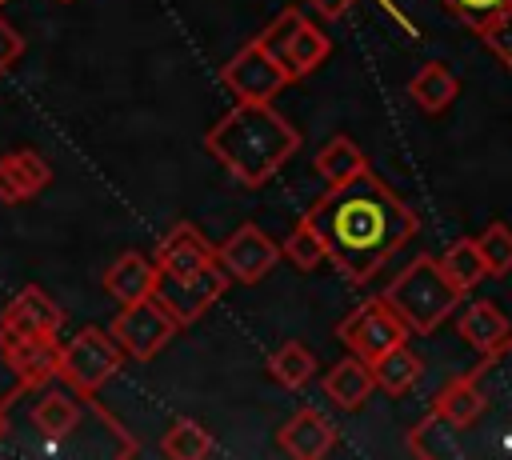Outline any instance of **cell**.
Listing matches in <instances>:
<instances>
[{
  "mask_svg": "<svg viewBox=\"0 0 512 460\" xmlns=\"http://www.w3.org/2000/svg\"><path fill=\"white\" fill-rule=\"evenodd\" d=\"M440 260V268H444V276L460 288V292H472L484 276H488V268H484V256H480V248H476V240L472 236H464V240H456V244H448V252L444 256H436Z\"/></svg>",
  "mask_w": 512,
  "mask_h": 460,
  "instance_id": "cell-23",
  "label": "cell"
},
{
  "mask_svg": "<svg viewBox=\"0 0 512 460\" xmlns=\"http://www.w3.org/2000/svg\"><path fill=\"white\" fill-rule=\"evenodd\" d=\"M20 56H24V36L0 16V72H8Z\"/></svg>",
  "mask_w": 512,
  "mask_h": 460,
  "instance_id": "cell-31",
  "label": "cell"
},
{
  "mask_svg": "<svg viewBox=\"0 0 512 460\" xmlns=\"http://www.w3.org/2000/svg\"><path fill=\"white\" fill-rule=\"evenodd\" d=\"M104 288H108V296L120 300V304L144 300V296H152V288H156V264H152L144 252H120V256L104 268Z\"/></svg>",
  "mask_w": 512,
  "mask_h": 460,
  "instance_id": "cell-16",
  "label": "cell"
},
{
  "mask_svg": "<svg viewBox=\"0 0 512 460\" xmlns=\"http://www.w3.org/2000/svg\"><path fill=\"white\" fill-rule=\"evenodd\" d=\"M456 332L484 356V352H496L504 340H512V324L508 316L492 304V300H472L464 304V312L456 316Z\"/></svg>",
  "mask_w": 512,
  "mask_h": 460,
  "instance_id": "cell-17",
  "label": "cell"
},
{
  "mask_svg": "<svg viewBox=\"0 0 512 460\" xmlns=\"http://www.w3.org/2000/svg\"><path fill=\"white\" fill-rule=\"evenodd\" d=\"M276 444L292 460H320V456H328L336 448V424L316 408H300L296 416H288L280 424Z\"/></svg>",
  "mask_w": 512,
  "mask_h": 460,
  "instance_id": "cell-13",
  "label": "cell"
},
{
  "mask_svg": "<svg viewBox=\"0 0 512 460\" xmlns=\"http://www.w3.org/2000/svg\"><path fill=\"white\" fill-rule=\"evenodd\" d=\"M312 168H316V176H320L328 188H336V184H348L352 176H360V172L368 168V156L360 152V144H356L352 136H332V140L316 152Z\"/></svg>",
  "mask_w": 512,
  "mask_h": 460,
  "instance_id": "cell-19",
  "label": "cell"
},
{
  "mask_svg": "<svg viewBox=\"0 0 512 460\" xmlns=\"http://www.w3.org/2000/svg\"><path fill=\"white\" fill-rule=\"evenodd\" d=\"M480 40H484V48L512 72V4H508L504 12H496V16L480 28Z\"/></svg>",
  "mask_w": 512,
  "mask_h": 460,
  "instance_id": "cell-28",
  "label": "cell"
},
{
  "mask_svg": "<svg viewBox=\"0 0 512 460\" xmlns=\"http://www.w3.org/2000/svg\"><path fill=\"white\" fill-rule=\"evenodd\" d=\"M308 4H312V8H316L324 20H340V16H344V12H348L356 0H308Z\"/></svg>",
  "mask_w": 512,
  "mask_h": 460,
  "instance_id": "cell-32",
  "label": "cell"
},
{
  "mask_svg": "<svg viewBox=\"0 0 512 460\" xmlns=\"http://www.w3.org/2000/svg\"><path fill=\"white\" fill-rule=\"evenodd\" d=\"M32 424H36L44 436H68V432L80 424V396L60 392V388L44 392V396L36 400V408H32Z\"/></svg>",
  "mask_w": 512,
  "mask_h": 460,
  "instance_id": "cell-22",
  "label": "cell"
},
{
  "mask_svg": "<svg viewBox=\"0 0 512 460\" xmlns=\"http://www.w3.org/2000/svg\"><path fill=\"white\" fill-rule=\"evenodd\" d=\"M176 316L156 300V296H144V300H132V304H120V312L112 316L108 332L116 336V344L124 348V356L132 360H152L172 336H176Z\"/></svg>",
  "mask_w": 512,
  "mask_h": 460,
  "instance_id": "cell-7",
  "label": "cell"
},
{
  "mask_svg": "<svg viewBox=\"0 0 512 460\" xmlns=\"http://www.w3.org/2000/svg\"><path fill=\"white\" fill-rule=\"evenodd\" d=\"M336 340L352 352V356H360V360H380L388 348H396V344H404L408 340V324L392 312V304L384 300V296H376V300H364V304H356L340 324H336Z\"/></svg>",
  "mask_w": 512,
  "mask_h": 460,
  "instance_id": "cell-6",
  "label": "cell"
},
{
  "mask_svg": "<svg viewBox=\"0 0 512 460\" xmlns=\"http://www.w3.org/2000/svg\"><path fill=\"white\" fill-rule=\"evenodd\" d=\"M4 4H8V0H0V8H4Z\"/></svg>",
  "mask_w": 512,
  "mask_h": 460,
  "instance_id": "cell-34",
  "label": "cell"
},
{
  "mask_svg": "<svg viewBox=\"0 0 512 460\" xmlns=\"http://www.w3.org/2000/svg\"><path fill=\"white\" fill-rule=\"evenodd\" d=\"M476 248L484 256V268L488 276H508L512 272V228L504 220H492L480 236H476Z\"/></svg>",
  "mask_w": 512,
  "mask_h": 460,
  "instance_id": "cell-27",
  "label": "cell"
},
{
  "mask_svg": "<svg viewBox=\"0 0 512 460\" xmlns=\"http://www.w3.org/2000/svg\"><path fill=\"white\" fill-rule=\"evenodd\" d=\"M228 284H232V276H228V268L220 264V260H212V264H204V268H196V272H188V276H168V272H160L156 268V288H152V296L176 316V324L184 328V324H196L224 292H228Z\"/></svg>",
  "mask_w": 512,
  "mask_h": 460,
  "instance_id": "cell-5",
  "label": "cell"
},
{
  "mask_svg": "<svg viewBox=\"0 0 512 460\" xmlns=\"http://www.w3.org/2000/svg\"><path fill=\"white\" fill-rule=\"evenodd\" d=\"M316 372V356L300 344V340H288L280 344L272 356H268V376L280 384V388H304Z\"/></svg>",
  "mask_w": 512,
  "mask_h": 460,
  "instance_id": "cell-24",
  "label": "cell"
},
{
  "mask_svg": "<svg viewBox=\"0 0 512 460\" xmlns=\"http://www.w3.org/2000/svg\"><path fill=\"white\" fill-rule=\"evenodd\" d=\"M160 452L168 460H200V456L212 452V436L196 420H172L168 432H164V440H160Z\"/></svg>",
  "mask_w": 512,
  "mask_h": 460,
  "instance_id": "cell-25",
  "label": "cell"
},
{
  "mask_svg": "<svg viewBox=\"0 0 512 460\" xmlns=\"http://www.w3.org/2000/svg\"><path fill=\"white\" fill-rule=\"evenodd\" d=\"M8 432V416H4V404H0V436Z\"/></svg>",
  "mask_w": 512,
  "mask_h": 460,
  "instance_id": "cell-33",
  "label": "cell"
},
{
  "mask_svg": "<svg viewBox=\"0 0 512 460\" xmlns=\"http://www.w3.org/2000/svg\"><path fill=\"white\" fill-rule=\"evenodd\" d=\"M220 80H224V88L236 96V100H272L284 84H292V76H288V68L264 48V40L256 36V40H248L224 68H220Z\"/></svg>",
  "mask_w": 512,
  "mask_h": 460,
  "instance_id": "cell-8",
  "label": "cell"
},
{
  "mask_svg": "<svg viewBox=\"0 0 512 460\" xmlns=\"http://www.w3.org/2000/svg\"><path fill=\"white\" fill-rule=\"evenodd\" d=\"M304 220L324 240L328 264L352 284H368L416 236V212L372 168L328 188Z\"/></svg>",
  "mask_w": 512,
  "mask_h": 460,
  "instance_id": "cell-1",
  "label": "cell"
},
{
  "mask_svg": "<svg viewBox=\"0 0 512 460\" xmlns=\"http://www.w3.org/2000/svg\"><path fill=\"white\" fill-rule=\"evenodd\" d=\"M212 260H216V244L188 220L172 224L164 232V240L156 244V256H152V264L160 272H168V276H188V272H196V268H204Z\"/></svg>",
  "mask_w": 512,
  "mask_h": 460,
  "instance_id": "cell-12",
  "label": "cell"
},
{
  "mask_svg": "<svg viewBox=\"0 0 512 460\" xmlns=\"http://www.w3.org/2000/svg\"><path fill=\"white\" fill-rule=\"evenodd\" d=\"M0 356L12 368V376H16L12 396L48 388L56 380V368H60V344H56V336H8V332H0ZM8 400H0V404H8Z\"/></svg>",
  "mask_w": 512,
  "mask_h": 460,
  "instance_id": "cell-9",
  "label": "cell"
},
{
  "mask_svg": "<svg viewBox=\"0 0 512 460\" xmlns=\"http://www.w3.org/2000/svg\"><path fill=\"white\" fill-rule=\"evenodd\" d=\"M448 4V12L460 20V24H468L472 32H480L496 12H504L512 0H444Z\"/></svg>",
  "mask_w": 512,
  "mask_h": 460,
  "instance_id": "cell-29",
  "label": "cell"
},
{
  "mask_svg": "<svg viewBox=\"0 0 512 460\" xmlns=\"http://www.w3.org/2000/svg\"><path fill=\"white\" fill-rule=\"evenodd\" d=\"M324 392H328V400H332L336 408H344V412L364 408V400L376 392L372 364L348 352L344 360H336V364L328 368V376H324Z\"/></svg>",
  "mask_w": 512,
  "mask_h": 460,
  "instance_id": "cell-15",
  "label": "cell"
},
{
  "mask_svg": "<svg viewBox=\"0 0 512 460\" xmlns=\"http://www.w3.org/2000/svg\"><path fill=\"white\" fill-rule=\"evenodd\" d=\"M120 364H124V348L116 344V336L108 328L88 324L60 348L56 380H64L80 400H96V392L120 372Z\"/></svg>",
  "mask_w": 512,
  "mask_h": 460,
  "instance_id": "cell-4",
  "label": "cell"
},
{
  "mask_svg": "<svg viewBox=\"0 0 512 460\" xmlns=\"http://www.w3.org/2000/svg\"><path fill=\"white\" fill-rule=\"evenodd\" d=\"M328 52H332L328 36H324L316 24L300 20L296 32H292V40H288V48H284V60H280V64L288 68L292 80H304L308 72H316V68L328 60Z\"/></svg>",
  "mask_w": 512,
  "mask_h": 460,
  "instance_id": "cell-20",
  "label": "cell"
},
{
  "mask_svg": "<svg viewBox=\"0 0 512 460\" xmlns=\"http://www.w3.org/2000/svg\"><path fill=\"white\" fill-rule=\"evenodd\" d=\"M216 260L228 268L232 280H240V284H256V280H264V276L276 268V260H280V244H276L268 232H260L256 224H240V228L216 248Z\"/></svg>",
  "mask_w": 512,
  "mask_h": 460,
  "instance_id": "cell-10",
  "label": "cell"
},
{
  "mask_svg": "<svg viewBox=\"0 0 512 460\" xmlns=\"http://www.w3.org/2000/svg\"><path fill=\"white\" fill-rule=\"evenodd\" d=\"M304 16L296 12V8H284L264 32H260V40H264V48L276 56V60H284V48H288V40H292V32H296V24H300Z\"/></svg>",
  "mask_w": 512,
  "mask_h": 460,
  "instance_id": "cell-30",
  "label": "cell"
},
{
  "mask_svg": "<svg viewBox=\"0 0 512 460\" xmlns=\"http://www.w3.org/2000/svg\"><path fill=\"white\" fill-rule=\"evenodd\" d=\"M420 372H424V360L408 348V340H404V344H396V348H388L380 360H372L376 388H384L388 396H404V392L420 380Z\"/></svg>",
  "mask_w": 512,
  "mask_h": 460,
  "instance_id": "cell-21",
  "label": "cell"
},
{
  "mask_svg": "<svg viewBox=\"0 0 512 460\" xmlns=\"http://www.w3.org/2000/svg\"><path fill=\"white\" fill-rule=\"evenodd\" d=\"M388 304H392V312L408 324V332H416V336H428L432 328H440L452 312H456V304H460V288L444 276V268H440V260L436 256H416L412 264H404L392 280H388V288L380 292Z\"/></svg>",
  "mask_w": 512,
  "mask_h": 460,
  "instance_id": "cell-3",
  "label": "cell"
},
{
  "mask_svg": "<svg viewBox=\"0 0 512 460\" xmlns=\"http://www.w3.org/2000/svg\"><path fill=\"white\" fill-rule=\"evenodd\" d=\"M456 92H460V80H456V72H452L448 64H440V60H428V64L408 80V96H412L416 108H424L428 116L444 112V108L456 100Z\"/></svg>",
  "mask_w": 512,
  "mask_h": 460,
  "instance_id": "cell-18",
  "label": "cell"
},
{
  "mask_svg": "<svg viewBox=\"0 0 512 460\" xmlns=\"http://www.w3.org/2000/svg\"><path fill=\"white\" fill-rule=\"evenodd\" d=\"M48 184H52V168H48V160L40 152L16 148V152H4L0 156V200L4 204L32 200Z\"/></svg>",
  "mask_w": 512,
  "mask_h": 460,
  "instance_id": "cell-14",
  "label": "cell"
},
{
  "mask_svg": "<svg viewBox=\"0 0 512 460\" xmlns=\"http://www.w3.org/2000/svg\"><path fill=\"white\" fill-rule=\"evenodd\" d=\"M60 324H64L60 304L36 284L20 288L0 316V332H8V336H56Z\"/></svg>",
  "mask_w": 512,
  "mask_h": 460,
  "instance_id": "cell-11",
  "label": "cell"
},
{
  "mask_svg": "<svg viewBox=\"0 0 512 460\" xmlns=\"http://www.w3.org/2000/svg\"><path fill=\"white\" fill-rule=\"evenodd\" d=\"M280 256H288V264L300 268V272H312V268L328 264V248H324V240L316 236V228H312L304 216H300V224L292 228V236L284 240Z\"/></svg>",
  "mask_w": 512,
  "mask_h": 460,
  "instance_id": "cell-26",
  "label": "cell"
},
{
  "mask_svg": "<svg viewBox=\"0 0 512 460\" xmlns=\"http://www.w3.org/2000/svg\"><path fill=\"white\" fill-rule=\"evenodd\" d=\"M204 148L236 184L260 188L300 148V132L288 116L272 108V100H236L204 132Z\"/></svg>",
  "mask_w": 512,
  "mask_h": 460,
  "instance_id": "cell-2",
  "label": "cell"
}]
</instances>
